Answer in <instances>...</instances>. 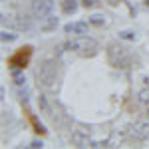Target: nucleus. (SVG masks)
Returning <instances> with one entry per match:
<instances>
[{
	"instance_id": "20e7f679",
	"label": "nucleus",
	"mask_w": 149,
	"mask_h": 149,
	"mask_svg": "<svg viewBox=\"0 0 149 149\" xmlns=\"http://www.w3.org/2000/svg\"><path fill=\"white\" fill-rule=\"evenodd\" d=\"M32 10L38 18H48L54 10V0H34L32 2Z\"/></svg>"
},
{
	"instance_id": "dca6fc26",
	"label": "nucleus",
	"mask_w": 149,
	"mask_h": 149,
	"mask_svg": "<svg viewBox=\"0 0 149 149\" xmlns=\"http://www.w3.org/2000/svg\"><path fill=\"white\" fill-rule=\"evenodd\" d=\"M145 4H147V6H149V0H147V2H145Z\"/></svg>"
},
{
	"instance_id": "2eb2a0df",
	"label": "nucleus",
	"mask_w": 149,
	"mask_h": 149,
	"mask_svg": "<svg viewBox=\"0 0 149 149\" xmlns=\"http://www.w3.org/2000/svg\"><path fill=\"white\" fill-rule=\"evenodd\" d=\"M81 4H84L86 8H92V6H95V4H97V0H81Z\"/></svg>"
},
{
	"instance_id": "9d476101",
	"label": "nucleus",
	"mask_w": 149,
	"mask_h": 149,
	"mask_svg": "<svg viewBox=\"0 0 149 149\" xmlns=\"http://www.w3.org/2000/svg\"><path fill=\"white\" fill-rule=\"evenodd\" d=\"M30 121H32V125H34V131H36V133H46V129H44V125H42V123H40V121H38L36 117H32Z\"/></svg>"
},
{
	"instance_id": "ddd939ff",
	"label": "nucleus",
	"mask_w": 149,
	"mask_h": 149,
	"mask_svg": "<svg viewBox=\"0 0 149 149\" xmlns=\"http://www.w3.org/2000/svg\"><path fill=\"white\" fill-rule=\"evenodd\" d=\"M141 100L149 102V78H145V90L141 92Z\"/></svg>"
},
{
	"instance_id": "4468645a",
	"label": "nucleus",
	"mask_w": 149,
	"mask_h": 149,
	"mask_svg": "<svg viewBox=\"0 0 149 149\" xmlns=\"http://www.w3.org/2000/svg\"><path fill=\"white\" fill-rule=\"evenodd\" d=\"M42 145H44V143H42L40 139H34V141H30V145H28V147H32V149H38V147H42Z\"/></svg>"
},
{
	"instance_id": "f8f14e48",
	"label": "nucleus",
	"mask_w": 149,
	"mask_h": 149,
	"mask_svg": "<svg viewBox=\"0 0 149 149\" xmlns=\"http://www.w3.org/2000/svg\"><path fill=\"white\" fill-rule=\"evenodd\" d=\"M119 38H123V40H135V34L131 30H123V32H119Z\"/></svg>"
},
{
	"instance_id": "9b49d317",
	"label": "nucleus",
	"mask_w": 149,
	"mask_h": 149,
	"mask_svg": "<svg viewBox=\"0 0 149 149\" xmlns=\"http://www.w3.org/2000/svg\"><path fill=\"white\" fill-rule=\"evenodd\" d=\"M0 38H2V42H14L18 36H16V34H10V32H6V30H4V32L0 34Z\"/></svg>"
},
{
	"instance_id": "1a4fd4ad",
	"label": "nucleus",
	"mask_w": 149,
	"mask_h": 149,
	"mask_svg": "<svg viewBox=\"0 0 149 149\" xmlns=\"http://www.w3.org/2000/svg\"><path fill=\"white\" fill-rule=\"evenodd\" d=\"M90 24L92 26H103L105 24V18H103L102 14H93V16H90Z\"/></svg>"
},
{
	"instance_id": "0eeeda50",
	"label": "nucleus",
	"mask_w": 149,
	"mask_h": 149,
	"mask_svg": "<svg viewBox=\"0 0 149 149\" xmlns=\"http://www.w3.org/2000/svg\"><path fill=\"white\" fill-rule=\"evenodd\" d=\"M78 10V0H62V12L64 14H74Z\"/></svg>"
},
{
	"instance_id": "f03ea898",
	"label": "nucleus",
	"mask_w": 149,
	"mask_h": 149,
	"mask_svg": "<svg viewBox=\"0 0 149 149\" xmlns=\"http://www.w3.org/2000/svg\"><path fill=\"white\" fill-rule=\"evenodd\" d=\"M36 78H38V84H42L44 88H54L56 84V66L52 60H46L40 64V68L36 72Z\"/></svg>"
},
{
	"instance_id": "f257e3e1",
	"label": "nucleus",
	"mask_w": 149,
	"mask_h": 149,
	"mask_svg": "<svg viewBox=\"0 0 149 149\" xmlns=\"http://www.w3.org/2000/svg\"><path fill=\"white\" fill-rule=\"evenodd\" d=\"M66 48L68 50H74V52H78L80 56H95L97 54V50H100V46H97V42L95 40H92V38H88V36H80V38H76V40H70V42H66Z\"/></svg>"
},
{
	"instance_id": "39448f33",
	"label": "nucleus",
	"mask_w": 149,
	"mask_h": 149,
	"mask_svg": "<svg viewBox=\"0 0 149 149\" xmlns=\"http://www.w3.org/2000/svg\"><path fill=\"white\" fill-rule=\"evenodd\" d=\"M66 34H78V36H86L88 34V22H70L64 26Z\"/></svg>"
},
{
	"instance_id": "6e6552de",
	"label": "nucleus",
	"mask_w": 149,
	"mask_h": 149,
	"mask_svg": "<svg viewBox=\"0 0 149 149\" xmlns=\"http://www.w3.org/2000/svg\"><path fill=\"white\" fill-rule=\"evenodd\" d=\"M56 26H58V18L56 16H50V20L46 24H42V30L44 32H52V30H56Z\"/></svg>"
},
{
	"instance_id": "423d86ee",
	"label": "nucleus",
	"mask_w": 149,
	"mask_h": 149,
	"mask_svg": "<svg viewBox=\"0 0 149 149\" xmlns=\"http://www.w3.org/2000/svg\"><path fill=\"white\" fill-rule=\"evenodd\" d=\"M12 80H14V84L18 86V88H22L24 84H26V78H24V70L22 68H12Z\"/></svg>"
},
{
	"instance_id": "7ed1b4c3",
	"label": "nucleus",
	"mask_w": 149,
	"mask_h": 149,
	"mask_svg": "<svg viewBox=\"0 0 149 149\" xmlns=\"http://www.w3.org/2000/svg\"><path fill=\"white\" fill-rule=\"evenodd\" d=\"M30 58H32V46H24V48H20L14 56H10L8 58V66L10 68H26L28 66V62H30Z\"/></svg>"
}]
</instances>
